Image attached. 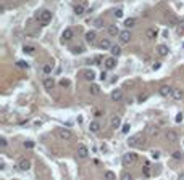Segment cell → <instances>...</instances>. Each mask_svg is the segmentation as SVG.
<instances>
[{
	"mask_svg": "<svg viewBox=\"0 0 184 180\" xmlns=\"http://www.w3.org/2000/svg\"><path fill=\"white\" fill-rule=\"evenodd\" d=\"M173 159L181 161V159H183V153H181V151H174V153H173Z\"/></svg>",
	"mask_w": 184,
	"mask_h": 180,
	"instance_id": "35",
	"label": "cell"
},
{
	"mask_svg": "<svg viewBox=\"0 0 184 180\" xmlns=\"http://www.w3.org/2000/svg\"><path fill=\"white\" fill-rule=\"evenodd\" d=\"M18 170H21V172H26V170H29L31 169V159H21V161L18 162Z\"/></svg>",
	"mask_w": 184,
	"mask_h": 180,
	"instance_id": "6",
	"label": "cell"
},
{
	"mask_svg": "<svg viewBox=\"0 0 184 180\" xmlns=\"http://www.w3.org/2000/svg\"><path fill=\"white\" fill-rule=\"evenodd\" d=\"M136 161H137V154H136V153L123 154V166H125V167H129L131 164H134Z\"/></svg>",
	"mask_w": 184,
	"mask_h": 180,
	"instance_id": "2",
	"label": "cell"
},
{
	"mask_svg": "<svg viewBox=\"0 0 184 180\" xmlns=\"http://www.w3.org/2000/svg\"><path fill=\"white\" fill-rule=\"evenodd\" d=\"M178 179H179V180H184V174H179V175H178Z\"/></svg>",
	"mask_w": 184,
	"mask_h": 180,
	"instance_id": "47",
	"label": "cell"
},
{
	"mask_svg": "<svg viewBox=\"0 0 184 180\" xmlns=\"http://www.w3.org/2000/svg\"><path fill=\"white\" fill-rule=\"evenodd\" d=\"M87 154H89V150H87L86 145H82V143H79L78 145V156L79 158H87Z\"/></svg>",
	"mask_w": 184,
	"mask_h": 180,
	"instance_id": "11",
	"label": "cell"
},
{
	"mask_svg": "<svg viewBox=\"0 0 184 180\" xmlns=\"http://www.w3.org/2000/svg\"><path fill=\"white\" fill-rule=\"evenodd\" d=\"M100 79H102V81H107V73H105V71H102V74H100Z\"/></svg>",
	"mask_w": 184,
	"mask_h": 180,
	"instance_id": "46",
	"label": "cell"
},
{
	"mask_svg": "<svg viewBox=\"0 0 184 180\" xmlns=\"http://www.w3.org/2000/svg\"><path fill=\"white\" fill-rule=\"evenodd\" d=\"M103 177H105V179H110V180H113V179H116V174H115V172H111V170H107L105 174H103Z\"/></svg>",
	"mask_w": 184,
	"mask_h": 180,
	"instance_id": "30",
	"label": "cell"
},
{
	"mask_svg": "<svg viewBox=\"0 0 184 180\" xmlns=\"http://www.w3.org/2000/svg\"><path fill=\"white\" fill-rule=\"evenodd\" d=\"M52 69H53V65H50V63H47V65H44L42 68V71H44V74H52Z\"/></svg>",
	"mask_w": 184,
	"mask_h": 180,
	"instance_id": "28",
	"label": "cell"
},
{
	"mask_svg": "<svg viewBox=\"0 0 184 180\" xmlns=\"http://www.w3.org/2000/svg\"><path fill=\"white\" fill-rule=\"evenodd\" d=\"M147 132H149V135H152V137H155V135H158V129L157 127H149V129H147Z\"/></svg>",
	"mask_w": 184,
	"mask_h": 180,
	"instance_id": "31",
	"label": "cell"
},
{
	"mask_svg": "<svg viewBox=\"0 0 184 180\" xmlns=\"http://www.w3.org/2000/svg\"><path fill=\"white\" fill-rule=\"evenodd\" d=\"M0 145H2V148H7V145H8V142H7V138H5V137H2V138H0Z\"/></svg>",
	"mask_w": 184,
	"mask_h": 180,
	"instance_id": "41",
	"label": "cell"
},
{
	"mask_svg": "<svg viewBox=\"0 0 184 180\" xmlns=\"http://www.w3.org/2000/svg\"><path fill=\"white\" fill-rule=\"evenodd\" d=\"M129 130H131V124H125V126H123V129H121L123 134H129Z\"/></svg>",
	"mask_w": 184,
	"mask_h": 180,
	"instance_id": "38",
	"label": "cell"
},
{
	"mask_svg": "<svg viewBox=\"0 0 184 180\" xmlns=\"http://www.w3.org/2000/svg\"><path fill=\"white\" fill-rule=\"evenodd\" d=\"M36 19L39 21V24H41V26H47V24L52 21V11H50V10H42V11H39V13L36 15Z\"/></svg>",
	"mask_w": 184,
	"mask_h": 180,
	"instance_id": "1",
	"label": "cell"
},
{
	"mask_svg": "<svg viewBox=\"0 0 184 180\" xmlns=\"http://www.w3.org/2000/svg\"><path fill=\"white\" fill-rule=\"evenodd\" d=\"M107 31H108V34H110V35H118L119 32H121V31L118 29V26H116V24H110L108 27H107Z\"/></svg>",
	"mask_w": 184,
	"mask_h": 180,
	"instance_id": "21",
	"label": "cell"
},
{
	"mask_svg": "<svg viewBox=\"0 0 184 180\" xmlns=\"http://www.w3.org/2000/svg\"><path fill=\"white\" fill-rule=\"evenodd\" d=\"M110 51H111V55H113V57L118 58L119 55H121V47H119V45H111Z\"/></svg>",
	"mask_w": 184,
	"mask_h": 180,
	"instance_id": "23",
	"label": "cell"
},
{
	"mask_svg": "<svg viewBox=\"0 0 184 180\" xmlns=\"http://www.w3.org/2000/svg\"><path fill=\"white\" fill-rule=\"evenodd\" d=\"M42 84H44V89H45V90H52V89L55 87V81H53V77H45Z\"/></svg>",
	"mask_w": 184,
	"mask_h": 180,
	"instance_id": "12",
	"label": "cell"
},
{
	"mask_svg": "<svg viewBox=\"0 0 184 180\" xmlns=\"http://www.w3.org/2000/svg\"><path fill=\"white\" fill-rule=\"evenodd\" d=\"M155 51L158 53V57H168V53H170V48H168L166 45H163V43H160V45H157Z\"/></svg>",
	"mask_w": 184,
	"mask_h": 180,
	"instance_id": "8",
	"label": "cell"
},
{
	"mask_svg": "<svg viewBox=\"0 0 184 180\" xmlns=\"http://www.w3.org/2000/svg\"><path fill=\"white\" fill-rule=\"evenodd\" d=\"M139 138H141V135H133V137H129V140H128V145H131V146H133V145H137V140Z\"/></svg>",
	"mask_w": 184,
	"mask_h": 180,
	"instance_id": "26",
	"label": "cell"
},
{
	"mask_svg": "<svg viewBox=\"0 0 184 180\" xmlns=\"http://www.w3.org/2000/svg\"><path fill=\"white\" fill-rule=\"evenodd\" d=\"M118 39H119V43L121 45H126V43H129V40H131V32L129 31H121V32L118 34Z\"/></svg>",
	"mask_w": 184,
	"mask_h": 180,
	"instance_id": "4",
	"label": "cell"
},
{
	"mask_svg": "<svg viewBox=\"0 0 184 180\" xmlns=\"http://www.w3.org/2000/svg\"><path fill=\"white\" fill-rule=\"evenodd\" d=\"M183 118H184V114H183V113H178V114H176V118H174V121H176V122H181Z\"/></svg>",
	"mask_w": 184,
	"mask_h": 180,
	"instance_id": "42",
	"label": "cell"
},
{
	"mask_svg": "<svg viewBox=\"0 0 184 180\" xmlns=\"http://www.w3.org/2000/svg\"><path fill=\"white\" fill-rule=\"evenodd\" d=\"M95 40H97V34H95L94 31H89V32L86 34V42L89 43V45H94Z\"/></svg>",
	"mask_w": 184,
	"mask_h": 180,
	"instance_id": "13",
	"label": "cell"
},
{
	"mask_svg": "<svg viewBox=\"0 0 184 180\" xmlns=\"http://www.w3.org/2000/svg\"><path fill=\"white\" fill-rule=\"evenodd\" d=\"M103 66H105V69L107 71H110V69H115V66H116V57H108V58H105V61H103Z\"/></svg>",
	"mask_w": 184,
	"mask_h": 180,
	"instance_id": "5",
	"label": "cell"
},
{
	"mask_svg": "<svg viewBox=\"0 0 184 180\" xmlns=\"http://www.w3.org/2000/svg\"><path fill=\"white\" fill-rule=\"evenodd\" d=\"M166 140L168 142H178V134L174 130H168L166 132Z\"/></svg>",
	"mask_w": 184,
	"mask_h": 180,
	"instance_id": "20",
	"label": "cell"
},
{
	"mask_svg": "<svg viewBox=\"0 0 184 180\" xmlns=\"http://www.w3.org/2000/svg\"><path fill=\"white\" fill-rule=\"evenodd\" d=\"M136 23H137V19L136 18H128L126 21H125V26L129 29V27H133V26H136Z\"/></svg>",
	"mask_w": 184,
	"mask_h": 180,
	"instance_id": "25",
	"label": "cell"
},
{
	"mask_svg": "<svg viewBox=\"0 0 184 180\" xmlns=\"http://www.w3.org/2000/svg\"><path fill=\"white\" fill-rule=\"evenodd\" d=\"M121 179H123V180H131V179H133V175L128 174V172H125V174L121 175Z\"/></svg>",
	"mask_w": 184,
	"mask_h": 180,
	"instance_id": "44",
	"label": "cell"
},
{
	"mask_svg": "<svg viewBox=\"0 0 184 180\" xmlns=\"http://www.w3.org/2000/svg\"><path fill=\"white\" fill-rule=\"evenodd\" d=\"M16 66L21 68V69H27V68H29V65H27L26 61H16Z\"/></svg>",
	"mask_w": 184,
	"mask_h": 180,
	"instance_id": "34",
	"label": "cell"
},
{
	"mask_svg": "<svg viewBox=\"0 0 184 180\" xmlns=\"http://www.w3.org/2000/svg\"><path fill=\"white\" fill-rule=\"evenodd\" d=\"M89 129H91V132L97 134V132L102 129V126H100V122H99V121H92V122H91V126H89Z\"/></svg>",
	"mask_w": 184,
	"mask_h": 180,
	"instance_id": "19",
	"label": "cell"
},
{
	"mask_svg": "<svg viewBox=\"0 0 184 180\" xmlns=\"http://www.w3.org/2000/svg\"><path fill=\"white\" fill-rule=\"evenodd\" d=\"M74 37V32H73V29H70V27H66L65 31H63V34H62V39L63 40H71V39Z\"/></svg>",
	"mask_w": 184,
	"mask_h": 180,
	"instance_id": "14",
	"label": "cell"
},
{
	"mask_svg": "<svg viewBox=\"0 0 184 180\" xmlns=\"http://www.w3.org/2000/svg\"><path fill=\"white\" fill-rule=\"evenodd\" d=\"M158 93L162 95V97H171V93H173V87H170V85H162L158 89Z\"/></svg>",
	"mask_w": 184,
	"mask_h": 180,
	"instance_id": "7",
	"label": "cell"
},
{
	"mask_svg": "<svg viewBox=\"0 0 184 180\" xmlns=\"http://www.w3.org/2000/svg\"><path fill=\"white\" fill-rule=\"evenodd\" d=\"M160 68H162V63H160V61H157V63H154V66H152V69H154V71H158Z\"/></svg>",
	"mask_w": 184,
	"mask_h": 180,
	"instance_id": "43",
	"label": "cell"
},
{
	"mask_svg": "<svg viewBox=\"0 0 184 180\" xmlns=\"http://www.w3.org/2000/svg\"><path fill=\"white\" fill-rule=\"evenodd\" d=\"M110 97H111V100H113L115 103H119V101L123 100V90H119V89L113 90V92H111V95H110Z\"/></svg>",
	"mask_w": 184,
	"mask_h": 180,
	"instance_id": "10",
	"label": "cell"
},
{
	"mask_svg": "<svg viewBox=\"0 0 184 180\" xmlns=\"http://www.w3.org/2000/svg\"><path fill=\"white\" fill-rule=\"evenodd\" d=\"M89 93L94 95V97H95V95H99V93H100V87L95 85V84H92V85L89 87Z\"/></svg>",
	"mask_w": 184,
	"mask_h": 180,
	"instance_id": "24",
	"label": "cell"
},
{
	"mask_svg": "<svg viewBox=\"0 0 184 180\" xmlns=\"http://www.w3.org/2000/svg\"><path fill=\"white\" fill-rule=\"evenodd\" d=\"M145 35H147V39H155L158 35V31L157 29H154V27H150V29H147V32H145Z\"/></svg>",
	"mask_w": 184,
	"mask_h": 180,
	"instance_id": "22",
	"label": "cell"
},
{
	"mask_svg": "<svg viewBox=\"0 0 184 180\" xmlns=\"http://www.w3.org/2000/svg\"><path fill=\"white\" fill-rule=\"evenodd\" d=\"M57 135H58V138L65 140V142H68V140L73 138V132H71L70 129H58L57 130Z\"/></svg>",
	"mask_w": 184,
	"mask_h": 180,
	"instance_id": "3",
	"label": "cell"
},
{
	"mask_svg": "<svg viewBox=\"0 0 184 180\" xmlns=\"http://www.w3.org/2000/svg\"><path fill=\"white\" fill-rule=\"evenodd\" d=\"M147 98H149V93H141V95H139V98H137V101L142 103V101H145Z\"/></svg>",
	"mask_w": 184,
	"mask_h": 180,
	"instance_id": "36",
	"label": "cell"
},
{
	"mask_svg": "<svg viewBox=\"0 0 184 180\" xmlns=\"http://www.w3.org/2000/svg\"><path fill=\"white\" fill-rule=\"evenodd\" d=\"M171 97H173V100H176V101H179V100L184 98V92L181 89H173V93H171Z\"/></svg>",
	"mask_w": 184,
	"mask_h": 180,
	"instance_id": "15",
	"label": "cell"
},
{
	"mask_svg": "<svg viewBox=\"0 0 184 180\" xmlns=\"http://www.w3.org/2000/svg\"><path fill=\"white\" fill-rule=\"evenodd\" d=\"M23 51H24V53H27V55H34L36 47H33V45H24V47H23Z\"/></svg>",
	"mask_w": 184,
	"mask_h": 180,
	"instance_id": "27",
	"label": "cell"
},
{
	"mask_svg": "<svg viewBox=\"0 0 184 180\" xmlns=\"http://www.w3.org/2000/svg\"><path fill=\"white\" fill-rule=\"evenodd\" d=\"M74 13L78 15V16L86 13V3H78V5H74Z\"/></svg>",
	"mask_w": 184,
	"mask_h": 180,
	"instance_id": "16",
	"label": "cell"
},
{
	"mask_svg": "<svg viewBox=\"0 0 184 180\" xmlns=\"http://www.w3.org/2000/svg\"><path fill=\"white\" fill-rule=\"evenodd\" d=\"M142 174H144V177H150V166H149V164H145V166H144Z\"/></svg>",
	"mask_w": 184,
	"mask_h": 180,
	"instance_id": "32",
	"label": "cell"
},
{
	"mask_svg": "<svg viewBox=\"0 0 184 180\" xmlns=\"http://www.w3.org/2000/svg\"><path fill=\"white\" fill-rule=\"evenodd\" d=\"M119 126H121V118H119V116H111V121H110V127L111 129H119Z\"/></svg>",
	"mask_w": 184,
	"mask_h": 180,
	"instance_id": "9",
	"label": "cell"
},
{
	"mask_svg": "<svg viewBox=\"0 0 184 180\" xmlns=\"http://www.w3.org/2000/svg\"><path fill=\"white\" fill-rule=\"evenodd\" d=\"M24 148H26V150H33V148H34V142H33V140H26V142H24Z\"/></svg>",
	"mask_w": 184,
	"mask_h": 180,
	"instance_id": "33",
	"label": "cell"
},
{
	"mask_svg": "<svg viewBox=\"0 0 184 180\" xmlns=\"http://www.w3.org/2000/svg\"><path fill=\"white\" fill-rule=\"evenodd\" d=\"M70 81H68V79H62V81H60V85L62 87H70Z\"/></svg>",
	"mask_w": 184,
	"mask_h": 180,
	"instance_id": "39",
	"label": "cell"
},
{
	"mask_svg": "<svg viewBox=\"0 0 184 180\" xmlns=\"http://www.w3.org/2000/svg\"><path fill=\"white\" fill-rule=\"evenodd\" d=\"M99 48H102V50H110L111 48V43L108 39H102L100 42H99Z\"/></svg>",
	"mask_w": 184,
	"mask_h": 180,
	"instance_id": "18",
	"label": "cell"
},
{
	"mask_svg": "<svg viewBox=\"0 0 184 180\" xmlns=\"http://www.w3.org/2000/svg\"><path fill=\"white\" fill-rule=\"evenodd\" d=\"M176 32H178V35H184V21L176 26Z\"/></svg>",
	"mask_w": 184,
	"mask_h": 180,
	"instance_id": "29",
	"label": "cell"
},
{
	"mask_svg": "<svg viewBox=\"0 0 184 180\" xmlns=\"http://www.w3.org/2000/svg\"><path fill=\"white\" fill-rule=\"evenodd\" d=\"M183 47H184V43H183Z\"/></svg>",
	"mask_w": 184,
	"mask_h": 180,
	"instance_id": "48",
	"label": "cell"
},
{
	"mask_svg": "<svg viewBox=\"0 0 184 180\" xmlns=\"http://www.w3.org/2000/svg\"><path fill=\"white\" fill-rule=\"evenodd\" d=\"M152 158H154V159H158L160 158V151H152Z\"/></svg>",
	"mask_w": 184,
	"mask_h": 180,
	"instance_id": "45",
	"label": "cell"
},
{
	"mask_svg": "<svg viewBox=\"0 0 184 180\" xmlns=\"http://www.w3.org/2000/svg\"><path fill=\"white\" fill-rule=\"evenodd\" d=\"M82 76H84V79H86V81H94L95 79V73L92 69H86V71H82Z\"/></svg>",
	"mask_w": 184,
	"mask_h": 180,
	"instance_id": "17",
	"label": "cell"
},
{
	"mask_svg": "<svg viewBox=\"0 0 184 180\" xmlns=\"http://www.w3.org/2000/svg\"><path fill=\"white\" fill-rule=\"evenodd\" d=\"M82 51H84L82 47H74V48H73V53L74 55H79V53H82Z\"/></svg>",
	"mask_w": 184,
	"mask_h": 180,
	"instance_id": "40",
	"label": "cell"
},
{
	"mask_svg": "<svg viewBox=\"0 0 184 180\" xmlns=\"http://www.w3.org/2000/svg\"><path fill=\"white\" fill-rule=\"evenodd\" d=\"M113 16L116 18V19L123 18V10H115V11H113Z\"/></svg>",
	"mask_w": 184,
	"mask_h": 180,
	"instance_id": "37",
	"label": "cell"
}]
</instances>
